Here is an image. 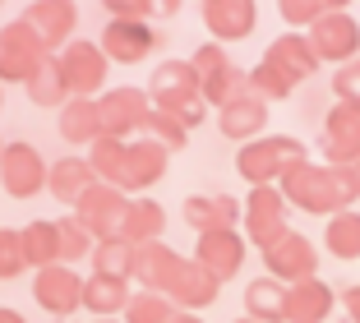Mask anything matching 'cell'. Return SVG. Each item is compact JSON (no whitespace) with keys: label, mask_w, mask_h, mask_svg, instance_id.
I'll list each match as a JSON object with an SVG mask.
<instances>
[{"label":"cell","mask_w":360,"mask_h":323,"mask_svg":"<svg viewBox=\"0 0 360 323\" xmlns=\"http://www.w3.org/2000/svg\"><path fill=\"white\" fill-rule=\"evenodd\" d=\"M264 263L286 286L291 281H305V277H314V245L305 236H296V231H282L273 245H264Z\"/></svg>","instance_id":"obj_3"},{"label":"cell","mask_w":360,"mask_h":323,"mask_svg":"<svg viewBox=\"0 0 360 323\" xmlns=\"http://www.w3.org/2000/svg\"><path fill=\"white\" fill-rule=\"evenodd\" d=\"M282 14L291 23H319L328 14V5H323V0H282Z\"/></svg>","instance_id":"obj_13"},{"label":"cell","mask_w":360,"mask_h":323,"mask_svg":"<svg viewBox=\"0 0 360 323\" xmlns=\"http://www.w3.org/2000/svg\"><path fill=\"white\" fill-rule=\"evenodd\" d=\"M309 46H314L319 61H338V65L356 61V51H360L356 19H351L347 10H328L319 23H309Z\"/></svg>","instance_id":"obj_2"},{"label":"cell","mask_w":360,"mask_h":323,"mask_svg":"<svg viewBox=\"0 0 360 323\" xmlns=\"http://www.w3.org/2000/svg\"><path fill=\"white\" fill-rule=\"evenodd\" d=\"M240 259H245V240L236 236L231 227H226V231H203V245H199V268H208L217 281H226V277H236Z\"/></svg>","instance_id":"obj_6"},{"label":"cell","mask_w":360,"mask_h":323,"mask_svg":"<svg viewBox=\"0 0 360 323\" xmlns=\"http://www.w3.org/2000/svg\"><path fill=\"white\" fill-rule=\"evenodd\" d=\"M333 314V291L319 277L286 286V323H323Z\"/></svg>","instance_id":"obj_5"},{"label":"cell","mask_w":360,"mask_h":323,"mask_svg":"<svg viewBox=\"0 0 360 323\" xmlns=\"http://www.w3.org/2000/svg\"><path fill=\"white\" fill-rule=\"evenodd\" d=\"M264 120H268V111H264V97L250 88V93H240V97H231V102L222 106V129L231 139H240V134H259L264 129Z\"/></svg>","instance_id":"obj_10"},{"label":"cell","mask_w":360,"mask_h":323,"mask_svg":"<svg viewBox=\"0 0 360 323\" xmlns=\"http://www.w3.org/2000/svg\"><path fill=\"white\" fill-rule=\"evenodd\" d=\"M305 162V148L296 144V139H259V144H250L240 153V176L259 180V185H268L273 176H286L291 167H300Z\"/></svg>","instance_id":"obj_1"},{"label":"cell","mask_w":360,"mask_h":323,"mask_svg":"<svg viewBox=\"0 0 360 323\" xmlns=\"http://www.w3.org/2000/svg\"><path fill=\"white\" fill-rule=\"evenodd\" d=\"M323 245H328L333 259H360V213L356 208L333 213L328 231H323Z\"/></svg>","instance_id":"obj_11"},{"label":"cell","mask_w":360,"mask_h":323,"mask_svg":"<svg viewBox=\"0 0 360 323\" xmlns=\"http://www.w3.org/2000/svg\"><path fill=\"white\" fill-rule=\"evenodd\" d=\"M333 88H338V102H347V106H356V111H360V61H347V65H342V70H338V84H333Z\"/></svg>","instance_id":"obj_12"},{"label":"cell","mask_w":360,"mask_h":323,"mask_svg":"<svg viewBox=\"0 0 360 323\" xmlns=\"http://www.w3.org/2000/svg\"><path fill=\"white\" fill-rule=\"evenodd\" d=\"M323 153L333 157V167H347L360 157V111L347 102L333 106L328 125H323Z\"/></svg>","instance_id":"obj_4"},{"label":"cell","mask_w":360,"mask_h":323,"mask_svg":"<svg viewBox=\"0 0 360 323\" xmlns=\"http://www.w3.org/2000/svg\"><path fill=\"white\" fill-rule=\"evenodd\" d=\"M347 314H351V323H360V286L347 291Z\"/></svg>","instance_id":"obj_14"},{"label":"cell","mask_w":360,"mask_h":323,"mask_svg":"<svg viewBox=\"0 0 360 323\" xmlns=\"http://www.w3.org/2000/svg\"><path fill=\"white\" fill-rule=\"evenodd\" d=\"M245 305H250V319H259V323H286V281H277V277L250 281Z\"/></svg>","instance_id":"obj_9"},{"label":"cell","mask_w":360,"mask_h":323,"mask_svg":"<svg viewBox=\"0 0 360 323\" xmlns=\"http://www.w3.org/2000/svg\"><path fill=\"white\" fill-rule=\"evenodd\" d=\"M236 323H259V319H250V314H245V319H236Z\"/></svg>","instance_id":"obj_16"},{"label":"cell","mask_w":360,"mask_h":323,"mask_svg":"<svg viewBox=\"0 0 360 323\" xmlns=\"http://www.w3.org/2000/svg\"><path fill=\"white\" fill-rule=\"evenodd\" d=\"M282 231H286V203H282V194H273L268 185H259L255 194H250V240L264 250V245H273Z\"/></svg>","instance_id":"obj_7"},{"label":"cell","mask_w":360,"mask_h":323,"mask_svg":"<svg viewBox=\"0 0 360 323\" xmlns=\"http://www.w3.org/2000/svg\"><path fill=\"white\" fill-rule=\"evenodd\" d=\"M323 5H328V10H342V5H347V0H323Z\"/></svg>","instance_id":"obj_15"},{"label":"cell","mask_w":360,"mask_h":323,"mask_svg":"<svg viewBox=\"0 0 360 323\" xmlns=\"http://www.w3.org/2000/svg\"><path fill=\"white\" fill-rule=\"evenodd\" d=\"M208 28L226 42L245 37V32L255 28V0H208V10H203Z\"/></svg>","instance_id":"obj_8"}]
</instances>
